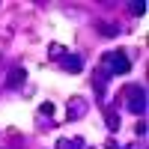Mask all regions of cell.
<instances>
[{
    "label": "cell",
    "instance_id": "cell-1",
    "mask_svg": "<svg viewBox=\"0 0 149 149\" xmlns=\"http://www.w3.org/2000/svg\"><path fill=\"white\" fill-rule=\"evenodd\" d=\"M104 63H107V69L113 72V74H128V72H131V63H128V57L122 54V51L107 54V57H104Z\"/></svg>",
    "mask_w": 149,
    "mask_h": 149
},
{
    "label": "cell",
    "instance_id": "cell-2",
    "mask_svg": "<svg viewBox=\"0 0 149 149\" xmlns=\"http://www.w3.org/2000/svg\"><path fill=\"white\" fill-rule=\"evenodd\" d=\"M131 110L134 113H143L146 110V90L143 86H134L131 90Z\"/></svg>",
    "mask_w": 149,
    "mask_h": 149
},
{
    "label": "cell",
    "instance_id": "cell-3",
    "mask_svg": "<svg viewBox=\"0 0 149 149\" xmlns=\"http://www.w3.org/2000/svg\"><path fill=\"white\" fill-rule=\"evenodd\" d=\"M63 69H69V72H81V69H84V63H81V57L66 54V57H63Z\"/></svg>",
    "mask_w": 149,
    "mask_h": 149
},
{
    "label": "cell",
    "instance_id": "cell-4",
    "mask_svg": "<svg viewBox=\"0 0 149 149\" xmlns=\"http://www.w3.org/2000/svg\"><path fill=\"white\" fill-rule=\"evenodd\" d=\"M24 81V69H15L12 72V78H9V86H15V84H21Z\"/></svg>",
    "mask_w": 149,
    "mask_h": 149
},
{
    "label": "cell",
    "instance_id": "cell-5",
    "mask_svg": "<svg viewBox=\"0 0 149 149\" xmlns=\"http://www.w3.org/2000/svg\"><path fill=\"white\" fill-rule=\"evenodd\" d=\"M131 12H134V15H143V12H146V3H143V0H137V3H131Z\"/></svg>",
    "mask_w": 149,
    "mask_h": 149
}]
</instances>
